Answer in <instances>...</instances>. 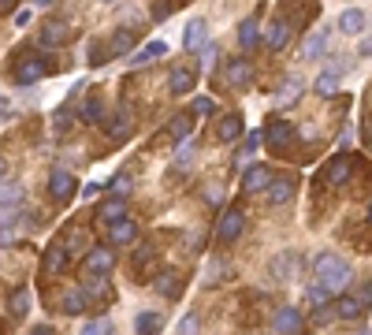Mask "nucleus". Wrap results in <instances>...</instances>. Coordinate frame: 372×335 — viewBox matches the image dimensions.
Wrapping results in <instances>:
<instances>
[{
	"label": "nucleus",
	"mask_w": 372,
	"mask_h": 335,
	"mask_svg": "<svg viewBox=\"0 0 372 335\" xmlns=\"http://www.w3.org/2000/svg\"><path fill=\"white\" fill-rule=\"evenodd\" d=\"M190 123H194L190 116H175V120H171V127H168V134H171L175 142H186V138H190Z\"/></svg>",
	"instance_id": "7c9ffc66"
},
{
	"label": "nucleus",
	"mask_w": 372,
	"mask_h": 335,
	"mask_svg": "<svg viewBox=\"0 0 372 335\" xmlns=\"http://www.w3.org/2000/svg\"><path fill=\"white\" fill-rule=\"evenodd\" d=\"M63 41H67V26H63V23H45V30H41L45 49H60Z\"/></svg>",
	"instance_id": "f3484780"
},
{
	"label": "nucleus",
	"mask_w": 372,
	"mask_h": 335,
	"mask_svg": "<svg viewBox=\"0 0 372 335\" xmlns=\"http://www.w3.org/2000/svg\"><path fill=\"white\" fill-rule=\"evenodd\" d=\"M171 12H175V4H157V8H153V15H157V19H168Z\"/></svg>",
	"instance_id": "37998d69"
},
{
	"label": "nucleus",
	"mask_w": 372,
	"mask_h": 335,
	"mask_svg": "<svg viewBox=\"0 0 372 335\" xmlns=\"http://www.w3.org/2000/svg\"><path fill=\"white\" fill-rule=\"evenodd\" d=\"M194 332H197V316L186 313L183 321H179V335H194Z\"/></svg>",
	"instance_id": "58836bf2"
},
{
	"label": "nucleus",
	"mask_w": 372,
	"mask_h": 335,
	"mask_svg": "<svg viewBox=\"0 0 372 335\" xmlns=\"http://www.w3.org/2000/svg\"><path fill=\"white\" fill-rule=\"evenodd\" d=\"M216 63V49L212 45H205V52H201V67H212Z\"/></svg>",
	"instance_id": "79ce46f5"
},
{
	"label": "nucleus",
	"mask_w": 372,
	"mask_h": 335,
	"mask_svg": "<svg viewBox=\"0 0 372 335\" xmlns=\"http://www.w3.org/2000/svg\"><path fill=\"white\" fill-rule=\"evenodd\" d=\"M223 78H228L231 86H239V89H242V86H250V83H253V63H250V60H242V56H239V60H231V63H228V71H223Z\"/></svg>",
	"instance_id": "0eeeda50"
},
{
	"label": "nucleus",
	"mask_w": 372,
	"mask_h": 335,
	"mask_svg": "<svg viewBox=\"0 0 372 335\" xmlns=\"http://www.w3.org/2000/svg\"><path fill=\"white\" fill-rule=\"evenodd\" d=\"M134 328H138V335H157L164 328V321H160V313H138L134 316Z\"/></svg>",
	"instance_id": "b1692460"
},
{
	"label": "nucleus",
	"mask_w": 372,
	"mask_h": 335,
	"mask_svg": "<svg viewBox=\"0 0 372 335\" xmlns=\"http://www.w3.org/2000/svg\"><path fill=\"white\" fill-rule=\"evenodd\" d=\"M324 49H328V30H316V34H309V38H305L302 56H305V60H320Z\"/></svg>",
	"instance_id": "dca6fc26"
},
{
	"label": "nucleus",
	"mask_w": 372,
	"mask_h": 335,
	"mask_svg": "<svg viewBox=\"0 0 372 335\" xmlns=\"http://www.w3.org/2000/svg\"><path fill=\"white\" fill-rule=\"evenodd\" d=\"M194 157H197V146H194V142H179V153H175V164L179 168H190V164H194Z\"/></svg>",
	"instance_id": "2f4dec72"
},
{
	"label": "nucleus",
	"mask_w": 372,
	"mask_h": 335,
	"mask_svg": "<svg viewBox=\"0 0 372 335\" xmlns=\"http://www.w3.org/2000/svg\"><path fill=\"white\" fill-rule=\"evenodd\" d=\"M309 302H313V310H316V313H320V310H324V305H328V302H331V294H328V291H324V287H309Z\"/></svg>",
	"instance_id": "c9c22d12"
},
{
	"label": "nucleus",
	"mask_w": 372,
	"mask_h": 335,
	"mask_svg": "<svg viewBox=\"0 0 372 335\" xmlns=\"http://www.w3.org/2000/svg\"><path fill=\"white\" fill-rule=\"evenodd\" d=\"M108 134H112L116 142H123L127 134H131V112H127V108H123V112H116V116H112V123H108Z\"/></svg>",
	"instance_id": "393cba45"
},
{
	"label": "nucleus",
	"mask_w": 372,
	"mask_h": 335,
	"mask_svg": "<svg viewBox=\"0 0 372 335\" xmlns=\"http://www.w3.org/2000/svg\"><path fill=\"white\" fill-rule=\"evenodd\" d=\"M313 89H316L320 97H335V94H339V78H335L331 71H324V75L313 83Z\"/></svg>",
	"instance_id": "c756f323"
},
{
	"label": "nucleus",
	"mask_w": 372,
	"mask_h": 335,
	"mask_svg": "<svg viewBox=\"0 0 372 335\" xmlns=\"http://www.w3.org/2000/svg\"><path fill=\"white\" fill-rule=\"evenodd\" d=\"M67 265H71V257H67V250H63L60 242L45 250V268H49V272H56V276H60V272H67Z\"/></svg>",
	"instance_id": "4468645a"
},
{
	"label": "nucleus",
	"mask_w": 372,
	"mask_h": 335,
	"mask_svg": "<svg viewBox=\"0 0 372 335\" xmlns=\"http://www.w3.org/2000/svg\"><path fill=\"white\" fill-rule=\"evenodd\" d=\"M242 228H246V216H242L239 209H223L220 224H216V239H220V242H234L242 235Z\"/></svg>",
	"instance_id": "7ed1b4c3"
},
{
	"label": "nucleus",
	"mask_w": 372,
	"mask_h": 335,
	"mask_svg": "<svg viewBox=\"0 0 372 335\" xmlns=\"http://www.w3.org/2000/svg\"><path fill=\"white\" fill-rule=\"evenodd\" d=\"M157 291L168 294V298H179V291H183V279H179V272H164L157 279Z\"/></svg>",
	"instance_id": "cd10ccee"
},
{
	"label": "nucleus",
	"mask_w": 372,
	"mask_h": 335,
	"mask_svg": "<svg viewBox=\"0 0 372 335\" xmlns=\"http://www.w3.org/2000/svg\"><path fill=\"white\" fill-rule=\"evenodd\" d=\"M131 45H134V30H120L105 52H108V56H123V52H131Z\"/></svg>",
	"instance_id": "bb28decb"
},
{
	"label": "nucleus",
	"mask_w": 372,
	"mask_h": 335,
	"mask_svg": "<svg viewBox=\"0 0 372 335\" xmlns=\"http://www.w3.org/2000/svg\"><path fill=\"white\" fill-rule=\"evenodd\" d=\"M78 335H112V324H108V321H89Z\"/></svg>",
	"instance_id": "e433bc0d"
},
{
	"label": "nucleus",
	"mask_w": 372,
	"mask_h": 335,
	"mask_svg": "<svg viewBox=\"0 0 372 335\" xmlns=\"http://www.w3.org/2000/svg\"><path fill=\"white\" fill-rule=\"evenodd\" d=\"M298 97H302V83H298V78H287V86L279 89V105H294Z\"/></svg>",
	"instance_id": "473e14b6"
},
{
	"label": "nucleus",
	"mask_w": 372,
	"mask_h": 335,
	"mask_svg": "<svg viewBox=\"0 0 372 335\" xmlns=\"http://www.w3.org/2000/svg\"><path fill=\"white\" fill-rule=\"evenodd\" d=\"M205 38H208V23H205V19H194V23L186 26L183 45H186L190 52H194V49H205Z\"/></svg>",
	"instance_id": "ddd939ff"
},
{
	"label": "nucleus",
	"mask_w": 372,
	"mask_h": 335,
	"mask_svg": "<svg viewBox=\"0 0 372 335\" xmlns=\"http://www.w3.org/2000/svg\"><path fill=\"white\" fill-rule=\"evenodd\" d=\"M194 83H197V75L190 67H175L171 71V78H168V89L175 97H183V94H190V89H194Z\"/></svg>",
	"instance_id": "9b49d317"
},
{
	"label": "nucleus",
	"mask_w": 372,
	"mask_h": 335,
	"mask_svg": "<svg viewBox=\"0 0 372 335\" xmlns=\"http://www.w3.org/2000/svg\"><path fill=\"white\" fill-rule=\"evenodd\" d=\"M272 328H276V335H302V313L294 305H283L272 316Z\"/></svg>",
	"instance_id": "20e7f679"
},
{
	"label": "nucleus",
	"mask_w": 372,
	"mask_h": 335,
	"mask_svg": "<svg viewBox=\"0 0 372 335\" xmlns=\"http://www.w3.org/2000/svg\"><path fill=\"white\" fill-rule=\"evenodd\" d=\"M49 194L56 197V202H67V197L75 194V175H71V171H52V179H49Z\"/></svg>",
	"instance_id": "9d476101"
},
{
	"label": "nucleus",
	"mask_w": 372,
	"mask_h": 335,
	"mask_svg": "<svg viewBox=\"0 0 372 335\" xmlns=\"http://www.w3.org/2000/svg\"><path fill=\"white\" fill-rule=\"evenodd\" d=\"M365 335H369V332H365Z\"/></svg>",
	"instance_id": "8fccbe9b"
},
{
	"label": "nucleus",
	"mask_w": 372,
	"mask_h": 335,
	"mask_svg": "<svg viewBox=\"0 0 372 335\" xmlns=\"http://www.w3.org/2000/svg\"><path fill=\"white\" fill-rule=\"evenodd\" d=\"M361 26H365V12H358V8H350V12L339 15V30L342 34H358Z\"/></svg>",
	"instance_id": "a878e982"
},
{
	"label": "nucleus",
	"mask_w": 372,
	"mask_h": 335,
	"mask_svg": "<svg viewBox=\"0 0 372 335\" xmlns=\"http://www.w3.org/2000/svg\"><path fill=\"white\" fill-rule=\"evenodd\" d=\"M290 138H294V131H290V123H287V120H276V123L268 127V142H272V149H283Z\"/></svg>",
	"instance_id": "aec40b11"
},
{
	"label": "nucleus",
	"mask_w": 372,
	"mask_h": 335,
	"mask_svg": "<svg viewBox=\"0 0 372 335\" xmlns=\"http://www.w3.org/2000/svg\"><path fill=\"white\" fill-rule=\"evenodd\" d=\"M112 190H120V194H123V190H127V175H116V183H112Z\"/></svg>",
	"instance_id": "a18cd8bd"
},
{
	"label": "nucleus",
	"mask_w": 372,
	"mask_h": 335,
	"mask_svg": "<svg viewBox=\"0 0 372 335\" xmlns=\"http://www.w3.org/2000/svg\"><path fill=\"white\" fill-rule=\"evenodd\" d=\"M353 298H358V305H361V310H369V305H372V283H365V287H361V291L353 294Z\"/></svg>",
	"instance_id": "ea45409f"
},
{
	"label": "nucleus",
	"mask_w": 372,
	"mask_h": 335,
	"mask_svg": "<svg viewBox=\"0 0 372 335\" xmlns=\"http://www.w3.org/2000/svg\"><path fill=\"white\" fill-rule=\"evenodd\" d=\"M30 335H56V328H49V324H45V328H34Z\"/></svg>",
	"instance_id": "49530a36"
},
{
	"label": "nucleus",
	"mask_w": 372,
	"mask_h": 335,
	"mask_svg": "<svg viewBox=\"0 0 372 335\" xmlns=\"http://www.w3.org/2000/svg\"><path fill=\"white\" fill-rule=\"evenodd\" d=\"M313 272H316V279H320L316 287H324L328 294H342L350 287V265L339 257V253H320L316 265H313Z\"/></svg>",
	"instance_id": "f257e3e1"
},
{
	"label": "nucleus",
	"mask_w": 372,
	"mask_h": 335,
	"mask_svg": "<svg viewBox=\"0 0 372 335\" xmlns=\"http://www.w3.org/2000/svg\"><path fill=\"white\" fill-rule=\"evenodd\" d=\"M86 305H89V294L83 291V287H75V291H67L63 294V313H86Z\"/></svg>",
	"instance_id": "412c9836"
},
{
	"label": "nucleus",
	"mask_w": 372,
	"mask_h": 335,
	"mask_svg": "<svg viewBox=\"0 0 372 335\" xmlns=\"http://www.w3.org/2000/svg\"><path fill=\"white\" fill-rule=\"evenodd\" d=\"M358 52H361V56H372V34H369V38H361Z\"/></svg>",
	"instance_id": "c03bdc74"
},
{
	"label": "nucleus",
	"mask_w": 372,
	"mask_h": 335,
	"mask_svg": "<svg viewBox=\"0 0 372 335\" xmlns=\"http://www.w3.org/2000/svg\"><path fill=\"white\" fill-rule=\"evenodd\" d=\"M290 23H272V30H268V49L272 52H279V49H287L290 45Z\"/></svg>",
	"instance_id": "a211bd4d"
},
{
	"label": "nucleus",
	"mask_w": 372,
	"mask_h": 335,
	"mask_svg": "<svg viewBox=\"0 0 372 335\" xmlns=\"http://www.w3.org/2000/svg\"><path fill=\"white\" fill-rule=\"evenodd\" d=\"M290 265H294V253H287V257H279V261H276V276H279V279H287L290 272H294V268H290Z\"/></svg>",
	"instance_id": "4c0bfd02"
},
{
	"label": "nucleus",
	"mask_w": 372,
	"mask_h": 335,
	"mask_svg": "<svg viewBox=\"0 0 372 335\" xmlns=\"http://www.w3.org/2000/svg\"><path fill=\"white\" fill-rule=\"evenodd\" d=\"M369 224H372V205H369Z\"/></svg>",
	"instance_id": "09e8293b"
},
{
	"label": "nucleus",
	"mask_w": 372,
	"mask_h": 335,
	"mask_svg": "<svg viewBox=\"0 0 372 335\" xmlns=\"http://www.w3.org/2000/svg\"><path fill=\"white\" fill-rule=\"evenodd\" d=\"M239 134H242V120H239V116H223V120L216 123V138H220V142H234Z\"/></svg>",
	"instance_id": "6ab92c4d"
},
{
	"label": "nucleus",
	"mask_w": 372,
	"mask_h": 335,
	"mask_svg": "<svg viewBox=\"0 0 372 335\" xmlns=\"http://www.w3.org/2000/svg\"><path fill=\"white\" fill-rule=\"evenodd\" d=\"M194 112H197V116H208V112H212V101H208V97H197V101H194Z\"/></svg>",
	"instance_id": "a19ab883"
},
{
	"label": "nucleus",
	"mask_w": 372,
	"mask_h": 335,
	"mask_svg": "<svg viewBox=\"0 0 372 335\" xmlns=\"http://www.w3.org/2000/svg\"><path fill=\"white\" fill-rule=\"evenodd\" d=\"M239 45L242 49H257L261 45V26H257V19H246L239 26Z\"/></svg>",
	"instance_id": "4be33fe9"
},
{
	"label": "nucleus",
	"mask_w": 372,
	"mask_h": 335,
	"mask_svg": "<svg viewBox=\"0 0 372 335\" xmlns=\"http://www.w3.org/2000/svg\"><path fill=\"white\" fill-rule=\"evenodd\" d=\"M0 179H4V160H0Z\"/></svg>",
	"instance_id": "de8ad7c7"
},
{
	"label": "nucleus",
	"mask_w": 372,
	"mask_h": 335,
	"mask_svg": "<svg viewBox=\"0 0 372 335\" xmlns=\"http://www.w3.org/2000/svg\"><path fill=\"white\" fill-rule=\"evenodd\" d=\"M108 239H112L116 246H127V242L138 239V228H134V220H120V224H112V228H108Z\"/></svg>",
	"instance_id": "2eb2a0df"
},
{
	"label": "nucleus",
	"mask_w": 372,
	"mask_h": 335,
	"mask_svg": "<svg viewBox=\"0 0 372 335\" xmlns=\"http://www.w3.org/2000/svg\"><path fill=\"white\" fill-rule=\"evenodd\" d=\"M350 168H353V157H347V153H342V157H335L328 168H324V179H328V186H342L350 179Z\"/></svg>",
	"instance_id": "423d86ee"
},
{
	"label": "nucleus",
	"mask_w": 372,
	"mask_h": 335,
	"mask_svg": "<svg viewBox=\"0 0 372 335\" xmlns=\"http://www.w3.org/2000/svg\"><path fill=\"white\" fill-rule=\"evenodd\" d=\"M294 190H298V183H294V175H283V179H272V186H268V202H272V205H287L290 197H294Z\"/></svg>",
	"instance_id": "1a4fd4ad"
},
{
	"label": "nucleus",
	"mask_w": 372,
	"mask_h": 335,
	"mask_svg": "<svg viewBox=\"0 0 372 335\" xmlns=\"http://www.w3.org/2000/svg\"><path fill=\"white\" fill-rule=\"evenodd\" d=\"M97 216H101V224H108V228H112V224L127 220V205H123V202H105L101 209H97Z\"/></svg>",
	"instance_id": "5701e85b"
},
{
	"label": "nucleus",
	"mask_w": 372,
	"mask_h": 335,
	"mask_svg": "<svg viewBox=\"0 0 372 335\" xmlns=\"http://www.w3.org/2000/svg\"><path fill=\"white\" fill-rule=\"evenodd\" d=\"M83 120L86 123H101V101H97V97H89V101L83 105Z\"/></svg>",
	"instance_id": "f704fd0d"
},
{
	"label": "nucleus",
	"mask_w": 372,
	"mask_h": 335,
	"mask_svg": "<svg viewBox=\"0 0 372 335\" xmlns=\"http://www.w3.org/2000/svg\"><path fill=\"white\" fill-rule=\"evenodd\" d=\"M335 313H339L342 321H358V316L365 313V310L358 305V298H353V294H342V298H339V310H335Z\"/></svg>",
	"instance_id": "c85d7f7f"
},
{
	"label": "nucleus",
	"mask_w": 372,
	"mask_h": 335,
	"mask_svg": "<svg viewBox=\"0 0 372 335\" xmlns=\"http://www.w3.org/2000/svg\"><path fill=\"white\" fill-rule=\"evenodd\" d=\"M8 310H12V316H26V310H30V294H26V291L12 294V302H8Z\"/></svg>",
	"instance_id": "72a5a7b5"
},
{
	"label": "nucleus",
	"mask_w": 372,
	"mask_h": 335,
	"mask_svg": "<svg viewBox=\"0 0 372 335\" xmlns=\"http://www.w3.org/2000/svg\"><path fill=\"white\" fill-rule=\"evenodd\" d=\"M41 75H45V60L38 52H23V56L15 60V83L19 86H34Z\"/></svg>",
	"instance_id": "f03ea898"
},
{
	"label": "nucleus",
	"mask_w": 372,
	"mask_h": 335,
	"mask_svg": "<svg viewBox=\"0 0 372 335\" xmlns=\"http://www.w3.org/2000/svg\"><path fill=\"white\" fill-rule=\"evenodd\" d=\"M160 56H168V41H149L142 52H134V67H149L153 60H160Z\"/></svg>",
	"instance_id": "f8f14e48"
},
{
	"label": "nucleus",
	"mask_w": 372,
	"mask_h": 335,
	"mask_svg": "<svg viewBox=\"0 0 372 335\" xmlns=\"http://www.w3.org/2000/svg\"><path fill=\"white\" fill-rule=\"evenodd\" d=\"M272 179H276V175H272V168L253 164V168L246 171V175H242V186H246L250 194H257V190H268V186H272Z\"/></svg>",
	"instance_id": "6e6552de"
},
{
	"label": "nucleus",
	"mask_w": 372,
	"mask_h": 335,
	"mask_svg": "<svg viewBox=\"0 0 372 335\" xmlns=\"http://www.w3.org/2000/svg\"><path fill=\"white\" fill-rule=\"evenodd\" d=\"M112 250L108 246H94L86 253V272H94V276H108V268H112Z\"/></svg>",
	"instance_id": "39448f33"
}]
</instances>
